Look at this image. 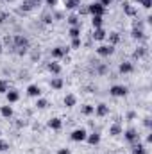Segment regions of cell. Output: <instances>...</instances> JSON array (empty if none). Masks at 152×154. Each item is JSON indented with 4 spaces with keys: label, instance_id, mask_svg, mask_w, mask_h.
Instances as JSON below:
<instances>
[{
    "label": "cell",
    "instance_id": "e575fe53",
    "mask_svg": "<svg viewBox=\"0 0 152 154\" xmlns=\"http://www.w3.org/2000/svg\"><path fill=\"white\" fill-rule=\"evenodd\" d=\"M5 18H7V14H5V13H0V23L5 22Z\"/></svg>",
    "mask_w": 152,
    "mask_h": 154
},
{
    "label": "cell",
    "instance_id": "1f68e13d",
    "mask_svg": "<svg viewBox=\"0 0 152 154\" xmlns=\"http://www.w3.org/2000/svg\"><path fill=\"white\" fill-rule=\"evenodd\" d=\"M140 2H141V4H143V7H147V9L150 7V4H152V0H140Z\"/></svg>",
    "mask_w": 152,
    "mask_h": 154
},
{
    "label": "cell",
    "instance_id": "30bf717a",
    "mask_svg": "<svg viewBox=\"0 0 152 154\" xmlns=\"http://www.w3.org/2000/svg\"><path fill=\"white\" fill-rule=\"evenodd\" d=\"M125 138H127L129 142H136V140H138V134H136L134 129H129V131L125 133Z\"/></svg>",
    "mask_w": 152,
    "mask_h": 154
},
{
    "label": "cell",
    "instance_id": "8d00e7d4",
    "mask_svg": "<svg viewBox=\"0 0 152 154\" xmlns=\"http://www.w3.org/2000/svg\"><path fill=\"white\" fill-rule=\"evenodd\" d=\"M57 154H70V151H68V149H59Z\"/></svg>",
    "mask_w": 152,
    "mask_h": 154
},
{
    "label": "cell",
    "instance_id": "d590c367",
    "mask_svg": "<svg viewBox=\"0 0 152 154\" xmlns=\"http://www.w3.org/2000/svg\"><path fill=\"white\" fill-rule=\"evenodd\" d=\"M7 149V143L5 142H0V151H5Z\"/></svg>",
    "mask_w": 152,
    "mask_h": 154
},
{
    "label": "cell",
    "instance_id": "d6986e66",
    "mask_svg": "<svg viewBox=\"0 0 152 154\" xmlns=\"http://www.w3.org/2000/svg\"><path fill=\"white\" fill-rule=\"evenodd\" d=\"M50 84H52V88H56V90H59V88L63 86V81H61L59 77H56V79H52V82H50Z\"/></svg>",
    "mask_w": 152,
    "mask_h": 154
},
{
    "label": "cell",
    "instance_id": "6da1fadb",
    "mask_svg": "<svg viewBox=\"0 0 152 154\" xmlns=\"http://www.w3.org/2000/svg\"><path fill=\"white\" fill-rule=\"evenodd\" d=\"M88 13H91L93 16H102V14H104V7H102L100 4H91V5L88 7Z\"/></svg>",
    "mask_w": 152,
    "mask_h": 154
},
{
    "label": "cell",
    "instance_id": "603a6c76",
    "mask_svg": "<svg viewBox=\"0 0 152 154\" xmlns=\"http://www.w3.org/2000/svg\"><path fill=\"white\" fill-rule=\"evenodd\" d=\"M93 111H95L93 106H84V108H82V113H84V115H91Z\"/></svg>",
    "mask_w": 152,
    "mask_h": 154
},
{
    "label": "cell",
    "instance_id": "d6a6232c",
    "mask_svg": "<svg viewBox=\"0 0 152 154\" xmlns=\"http://www.w3.org/2000/svg\"><path fill=\"white\" fill-rule=\"evenodd\" d=\"M111 4V0H100V5L102 7H106V5H109Z\"/></svg>",
    "mask_w": 152,
    "mask_h": 154
},
{
    "label": "cell",
    "instance_id": "d4e9b609",
    "mask_svg": "<svg viewBox=\"0 0 152 154\" xmlns=\"http://www.w3.org/2000/svg\"><path fill=\"white\" fill-rule=\"evenodd\" d=\"M145 54H147V50H145V47H141L140 50H136V52H134V56H136V57H143Z\"/></svg>",
    "mask_w": 152,
    "mask_h": 154
},
{
    "label": "cell",
    "instance_id": "2e32d148",
    "mask_svg": "<svg viewBox=\"0 0 152 154\" xmlns=\"http://www.w3.org/2000/svg\"><path fill=\"white\" fill-rule=\"evenodd\" d=\"M48 70H50L52 74H56V75H57V74L61 72V66H59L57 63H48Z\"/></svg>",
    "mask_w": 152,
    "mask_h": 154
},
{
    "label": "cell",
    "instance_id": "5b68a950",
    "mask_svg": "<svg viewBox=\"0 0 152 154\" xmlns=\"http://www.w3.org/2000/svg\"><path fill=\"white\" fill-rule=\"evenodd\" d=\"M66 54H68V48H65V47H57V48L52 50V56H54V57H63V56H66Z\"/></svg>",
    "mask_w": 152,
    "mask_h": 154
},
{
    "label": "cell",
    "instance_id": "7c38bea8",
    "mask_svg": "<svg viewBox=\"0 0 152 154\" xmlns=\"http://www.w3.org/2000/svg\"><path fill=\"white\" fill-rule=\"evenodd\" d=\"M93 38L99 39V41H100V39H104V38H106V31H104V29H95V32H93Z\"/></svg>",
    "mask_w": 152,
    "mask_h": 154
},
{
    "label": "cell",
    "instance_id": "7a4b0ae2",
    "mask_svg": "<svg viewBox=\"0 0 152 154\" xmlns=\"http://www.w3.org/2000/svg\"><path fill=\"white\" fill-rule=\"evenodd\" d=\"M72 140H74V142H82V140H86V131H84V129H75V131L72 133Z\"/></svg>",
    "mask_w": 152,
    "mask_h": 154
},
{
    "label": "cell",
    "instance_id": "3957f363",
    "mask_svg": "<svg viewBox=\"0 0 152 154\" xmlns=\"http://www.w3.org/2000/svg\"><path fill=\"white\" fill-rule=\"evenodd\" d=\"M127 93V88L125 86H113L111 88V95L113 97H123Z\"/></svg>",
    "mask_w": 152,
    "mask_h": 154
},
{
    "label": "cell",
    "instance_id": "484cf974",
    "mask_svg": "<svg viewBox=\"0 0 152 154\" xmlns=\"http://www.w3.org/2000/svg\"><path fill=\"white\" fill-rule=\"evenodd\" d=\"M36 106H38L39 109H43V108H47V100H45V99H39L38 102H36Z\"/></svg>",
    "mask_w": 152,
    "mask_h": 154
},
{
    "label": "cell",
    "instance_id": "52a82bcc",
    "mask_svg": "<svg viewBox=\"0 0 152 154\" xmlns=\"http://www.w3.org/2000/svg\"><path fill=\"white\" fill-rule=\"evenodd\" d=\"M27 93L31 95V97H39V93H41V90H39L36 84H31L29 86V90H27Z\"/></svg>",
    "mask_w": 152,
    "mask_h": 154
},
{
    "label": "cell",
    "instance_id": "4fadbf2b",
    "mask_svg": "<svg viewBox=\"0 0 152 154\" xmlns=\"http://www.w3.org/2000/svg\"><path fill=\"white\" fill-rule=\"evenodd\" d=\"M0 113H2V116L9 118V116L13 115V109H11V106H2V108H0Z\"/></svg>",
    "mask_w": 152,
    "mask_h": 154
},
{
    "label": "cell",
    "instance_id": "8992f818",
    "mask_svg": "<svg viewBox=\"0 0 152 154\" xmlns=\"http://www.w3.org/2000/svg\"><path fill=\"white\" fill-rule=\"evenodd\" d=\"M108 113H109V108H108L106 104H99V106H97V115L99 116H106Z\"/></svg>",
    "mask_w": 152,
    "mask_h": 154
},
{
    "label": "cell",
    "instance_id": "4316f807",
    "mask_svg": "<svg viewBox=\"0 0 152 154\" xmlns=\"http://www.w3.org/2000/svg\"><path fill=\"white\" fill-rule=\"evenodd\" d=\"M5 91H7V82L0 81V93H5Z\"/></svg>",
    "mask_w": 152,
    "mask_h": 154
},
{
    "label": "cell",
    "instance_id": "9c48e42d",
    "mask_svg": "<svg viewBox=\"0 0 152 154\" xmlns=\"http://www.w3.org/2000/svg\"><path fill=\"white\" fill-rule=\"evenodd\" d=\"M75 102H77V99L74 97V95H66V97H65V106H66V108L75 106Z\"/></svg>",
    "mask_w": 152,
    "mask_h": 154
},
{
    "label": "cell",
    "instance_id": "f35d334b",
    "mask_svg": "<svg viewBox=\"0 0 152 154\" xmlns=\"http://www.w3.org/2000/svg\"><path fill=\"white\" fill-rule=\"evenodd\" d=\"M0 52H2V47H0Z\"/></svg>",
    "mask_w": 152,
    "mask_h": 154
},
{
    "label": "cell",
    "instance_id": "f1b7e54d",
    "mask_svg": "<svg viewBox=\"0 0 152 154\" xmlns=\"http://www.w3.org/2000/svg\"><path fill=\"white\" fill-rule=\"evenodd\" d=\"M109 38H111V43H118V39H120V36H118V32H113V34H111Z\"/></svg>",
    "mask_w": 152,
    "mask_h": 154
},
{
    "label": "cell",
    "instance_id": "e0dca14e",
    "mask_svg": "<svg viewBox=\"0 0 152 154\" xmlns=\"http://www.w3.org/2000/svg\"><path fill=\"white\" fill-rule=\"evenodd\" d=\"M18 97H20L18 91H7V100H9V102H16Z\"/></svg>",
    "mask_w": 152,
    "mask_h": 154
},
{
    "label": "cell",
    "instance_id": "83f0119b",
    "mask_svg": "<svg viewBox=\"0 0 152 154\" xmlns=\"http://www.w3.org/2000/svg\"><path fill=\"white\" fill-rule=\"evenodd\" d=\"M132 38H145V36H143V32H141V31L134 29V32H132Z\"/></svg>",
    "mask_w": 152,
    "mask_h": 154
},
{
    "label": "cell",
    "instance_id": "ba28073f",
    "mask_svg": "<svg viewBox=\"0 0 152 154\" xmlns=\"http://www.w3.org/2000/svg\"><path fill=\"white\" fill-rule=\"evenodd\" d=\"M61 125H63V122H61L59 118H52V120L48 122V127H52V129H56V131L61 129Z\"/></svg>",
    "mask_w": 152,
    "mask_h": 154
},
{
    "label": "cell",
    "instance_id": "9a60e30c",
    "mask_svg": "<svg viewBox=\"0 0 152 154\" xmlns=\"http://www.w3.org/2000/svg\"><path fill=\"white\" fill-rule=\"evenodd\" d=\"M132 154H145V147L141 143H134L132 145Z\"/></svg>",
    "mask_w": 152,
    "mask_h": 154
},
{
    "label": "cell",
    "instance_id": "ac0fdd59",
    "mask_svg": "<svg viewBox=\"0 0 152 154\" xmlns=\"http://www.w3.org/2000/svg\"><path fill=\"white\" fill-rule=\"evenodd\" d=\"M91 23H93V27H95V29H100V25H102V16H93Z\"/></svg>",
    "mask_w": 152,
    "mask_h": 154
},
{
    "label": "cell",
    "instance_id": "277c9868",
    "mask_svg": "<svg viewBox=\"0 0 152 154\" xmlns=\"http://www.w3.org/2000/svg\"><path fill=\"white\" fill-rule=\"evenodd\" d=\"M113 50H114V48L111 47V45H109V47H108V45H102L97 52H99V56H104V57H106V56H111V54H113Z\"/></svg>",
    "mask_w": 152,
    "mask_h": 154
},
{
    "label": "cell",
    "instance_id": "cb8c5ba5",
    "mask_svg": "<svg viewBox=\"0 0 152 154\" xmlns=\"http://www.w3.org/2000/svg\"><path fill=\"white\" fill-rule=\"evenodd\" d=\"M125 13H127L129 16H132V14H136V9H134V7H131V5L127 4V5H125Z\"/></svg>",
    "mask_w": 152,
    "mask_h": 154
},
{
    "label": "cell",
    "instance_id": "8fae6325",
    "mask_svg": "<svg viewBox=\"0 0 152 154\" xmlns=\"http://www.w3.org/2000/svg\"><path fill=\"white\" fill-rule=\"evenodd\" d=\"M88 142H90L91 145H97V143L100 142V134H99V133H93V134H90V136H88Z\"/></svg>",
    "mask_w": 152,
    "mask_h": 154
},
{
    "label": "cell",
    "instance_id": "5bb4252c",
    "mask_svg": "<svg viewBox=\"0 0 152 154\" xmlns=\"http://www.w3.org/2000/svg\"><path fill=\"white\" fill-rule=\"evenodd\" d=\"M120 72H122V74L132 72V65H131V63H122V65H120Z\"/></svg>",
    "mask_w": 152,
    "mask_h": 154
},
{
    "label": "cell",
    "instance_id": "4dcf8cb0",
    "mask_svg": "<svg viewBox=\"0 0 152 154\" xmlns=\"http://www.w3.org/2000/svg\"><path fill=\"white\" fill-rule=\"evenodd\" d=\"M72 47H74V48H79V47H81V39L74 38V41H72Z\"/></svg>",
    "mask_w": 152,
    "mask_h": 154
},
{
    "label": "cell",
    "instance_id": "836d02e7",
    "mask_svg": "<svg viewBox=\"0 0 152 154\" xmlns=\"http://www.w3.org/2000/svg\"><path fill=\"white\" fill-rule=\"evenodd\" d=\"M43 20H45L47 23H50V22H52V18H50V14H45V16H43Z\"/></svg>",
    "mask_w": 152,
    "mask_h": 154
},
{
    "label": "cell",
    "instance_id": "ffe728a7",
    "mask_svg": "<svg viewBox=\"0 0 152 154\" xmlns=\"http://www.w3.org/2000/svg\"><path fill=\"white\" fill-rule=\"evenodd\" d=\"M109 133H111V134H113V136H116V134H120V133H122V127H120V125H118V124H114L113 127H111V129H109Z\"/></svg>",
    "mask_w": 152,
    "mask_h": 154
},
{
    "label": "cell",
    "instance_id": "74e56055",
    "mask_svg": "<svg viewBox=\"0 0 152 154\" xmlns=\"http://www.w3.org/2000/svg\"><path fill=\"white\" fill-rule=\"evenodd\" d=\"M47 4H48V5H54V4H56V0H47Z\"/></svg>",
    "mask_w": 152,
    "mask_h": 154
},
{
    "label": "cell",
    "instance_id": "44dd1931",
    "mask_svg": "<svg viewBox=\"0 0 152 154\" xmlns=\"http://www.w3.org/2000/svg\"><path fill=\"white\" fill-rule=\"evenodd\" d=\"M70 36H72V38H79V36H81V29H79L77 25L70 29Z\"/></svg>",
    "mask_w": 152,
    "mask_h": 154
},
{
    "label": "cell",
    "instance_id": "f546056e",
    "mask_svg": "<svg viewBox=\"0 0 152 154\" xmlns=\"http://www.w3.org/2000/svg\"><path fill=\"white\" fill-rule=\"evenodd\" d=\"M68 22H70V23H72V25H77V22H79V18H77L75 14H72V16H70V18H68Z\"/></svg>",
    "mask_w": 152,
    "mask_h": 154
},
{
    "label": "cell",
    "instance_id": "7402d4cb",
    "mask_svg": "<svg viewBox=\"0 0 152 154\" xmlns=\"http://www.w3.org/2000/svg\"><path fill=\"white\" fill-rule=\"evenodd\" d=\"M79 2L81 0H66V7L68 9H75L77 5H79Z\"/></svg>",
    "mask_w": 152,
    "mask_h": 154
}]
</instances>
